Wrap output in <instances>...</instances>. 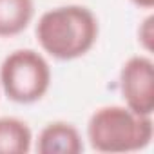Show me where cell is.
I'll list each match as a JSON object with an SVG mask.
<instances>
[{"label": "cell", "mask_w": 154, "mask_h": 154, "mask_svg": "<svg viewBox=\"0 0 154 154\" xmlns=\"http://www.w3.org/2000/svg\"><path fill=\"white\" fill-rule=\"evenodd\" d=\"M131 2L141 9H152L154 8V0H131Z\"/></svg>", "instance_id": "cell-9"}, {"label": "cell", "mask_w": 154, "mask_h": 154, "mask_svg": "<svg viewBox=\"0 0 154 154\" xmlns=\"http://www.w3.org/2000/svg\"><path fill=\"white\" fill-rule=\"evenodd\" d=\"M33 145L29 125L15 116L0 118V154H27Z\"/></svg>", "instance_id": "cell-7"}, {"label": "cell", "mask_w": 154, "mask_h": 154, "mask_svg": "<svg viewBox=\"0 0 154 154\" xmlns=\"http://www.w3.org/2000/svg\"><path fill=\"white\" fill-rule=\"evenodd\" d=\"M152 136V116L136 114L125 105L100 107L87 122V140L98 152H136L145 149Z\"/></svg>", "instance_id": "cell-2"}, {"label": "cell", "mask_w": 154, "mask_h": 154, "mask_svg": "<svg viewBox=\"0 0 154 154\" xmlns=\"http://www.w3.org/2000/svg\"><path fill=\"white\" fill-rule=\"evenodd\" d=\"M120 94L136 114L152 116L154 112V62L150 56H131L120 71Z\"/></svg>", "instance_id": "cell-4"}, {"label": "cell", "mask_w": 154, "mask_h": 154, "mask_svg": "<svg viewBox=\"0 0 154 154\" xmlns=\"http://www.w3.org/2000/svg\"><path fill=\"white\" fill-rule=\"evenodd\" d=\"M82 150V134L69 122L47 123L36 140V152L40 154H80Z\"/></svg>", "instance_id": "cell-5"}, {"label": "cell", "mask_w": 154, "mask_h": 154, "mask_svg": "<svg viewBox=\"0 0 154 154\" xmlns=\"http://www.w3.org/2000/svg\"><path fill=\"white\" fill-rule=\"evenodd\" d=\"M35 33L44 53L69 62L85 56L94 47L100 24L89 8L69 4L45 11L38 18Z\"/></svg>", "instance_id": "cell-1"}, {"label": "cell", "mask_w": 154, "mask_h": 154, "mask_svg": "<svg viewBox=\"0 0 154 154\" xmlns=\"http://www.w3.org/2000/svg\"><path fill=\"white\" fill-rule=\"evenodd\" d=\"M138 42L143 47L145 53H152V44H154V17L149 15L138 27Z\"/></svg>", "instance_id": "cell-8"}, {"label": "cell", "mask_w": 154, "mask_h": 154, "mask_svg": "<svg viewBox=\"0 0 154 154\" xmlns=\"http://www.w3.org/2000/svg\"><path fill=\"white\" fill-rule=\"evenodd\" d=\"M33 17L35 0H0V38L24 33Z\"/></svg>", "instance_id": "cell-6"}, {"label": "cell", "mask_w": 154, "mask_h": 154, "mask_svg": "<svg viewBox=\"0 0 154 154\" xmlns=\"http://www.w3.org/2000/svg\"><path fill=\"white\" fill-rule=\"evenodd\" d=\"M0 85L15 103H36L51 87V67L38 51L17 49L0 63Z\"/></svg>", "instance_id": "cell-3"}]
</instances>
